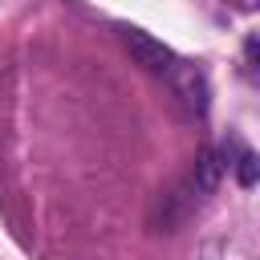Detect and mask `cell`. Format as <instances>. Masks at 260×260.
Listing matches in <instances>:
<instances>
[{
  "instance_id": "6da1fadb",
  "label": "cell",
  "mask_w": 260,
  "mask_h": 260,
  "mask_svg": "<svg viewBox=\"0 0 260 260\" xmlns=\"http://www.w3.org/2000/svg\"><path fill=\"white\" fill-rule=\"evenodd\" d=\"M195 207H199V191L187 183V175H179L175 183H167V187L154 195V207H150V232H179Z\"/></svg>"
},
{
  "instance_id": "7a4b0ae2",
  "label": "cell",
  "mask_w": 260,
  "mask_h": 260,
  "mask_svg": "<svg viewBox=\"0 0 260 260\" xmlns=\"http://www.w3.org/2000/svg\"><path fill=\"white\" fill-rule=\"evenodd\" d=\"M167 77H171L175 93L183 98V106H187L191 114H207V98H211V89H207V73H203L199 65H191V61H175V65L167 69Z\"/></svg>"
},
{
  "instance_id": "3957f363",
  "label": "cell",
  "mask_w": 260,
  "mask_h": 260,
  "mask_svg": "<svg viewBox=\"0 0 260 260\" xmlns=\"http://www.w3.org/2000/svg\"><path fill=\"white\" fill-rule=\"evenodd\" d=\"M122 45H126V53H130L142 69H150V73H167V69L175 65V53H171L162 41H154L150 32H142V28H122Z\"/></svg>"
},
{
  "instance_id": "277c9868",
  "label": "cell",
  "mask_w": 260,
  "mask_h": 260,
  "mask_svg": "<svg viewBox=\"0 0 260 260\" xmlns=\"http://www.w3.org/2000/svg\"><path fill=\"white\" fill-rule=\"evenodd\" d=\"M223 167H228V154H219V150H211V146H203V150L191 158V167H187V183L199 191V199L211 195V191L219 187Z\"/></svg>"
},
{
  "instance_id": "5b68a950",
  "label": "cell",
  "mask_w": 260,
  "mask_h": 260,
  "mask_svg": "<svg viewBox=\"0 0 260 260\" xmlns=\"http://www.w3.org/2000/svg\"><path fill=\"white\" fill-rule=\"evenodd\" d=\"M256 175H260L256 154H252V150H240V158H236V183H240V187H256Z\"/></svg>"
}]
</instances>
